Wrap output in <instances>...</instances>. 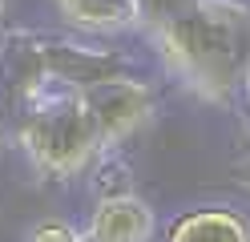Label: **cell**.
Listing matches in <instances>:
<instances>
[{
	"mask_svg": "<svg viewBox=\"0 0 250 242\" xmlns=\"http://www.w3.org/2000/svg\"><path fill=\"white\" fill-rule=\"evenodd\" d=\"M61 21L89 37H113V32L142 28V0H53Z\"/></svg>",
	"mask_w": 250,
	"mask_h": 242,
	"instance_id": "obj_5",
	"label": "cell"
},
{
	"mask_svg": "<svg viewBox=\"0 0 250 242\" xmlns=\"http://www.w3.org/2000/svg\"><path fill=\"white\" fill-rule=\"evenodd\" d=\"M17 141L44 177H77L101 161L77 93L41 89L17 109Z\"/></svg>",
	"mask_w": 250,
	"mask_h": 242,
	"instance_id": "obj_2",
	"label": "cell"
},
{
	"mask_svg": "<svg viewBox=\"0 0 250 242\" xmlns=\"http://www.w3.org/2000/svg\"><path fill=\"white\" fill-rule=\"evenodd\" d=\"M242 97H246V117H250V61H246V69H242Z\"/></svg>",
	"mask_w": 250,
	"mask_h": 242,
	"instance_id": "obj_9",
	"label": "cell"
},
{
	"mask_svg": "<svg viewBox=\"0 0 250 242\" xmlns=\"http://www.w3.org/2000/svg\"><path fill=\"white\" fill-rule=\"evenodd\" d=\"M28 242H85V234L73 222H41V226H33Z\"/></svg>",
	"mask_w": 250,
	"mask_h": 242,
	"instance_id": "obj_7",
	"label": "cell"
},
{
	"mask_svg": "<svg viewBox=\"0 0 250 242\" xmlns=\"http://www.w3.org/2000/svg\"><path fill=\"white\" fill-rule=\"evenodd\" d=\"M81 234H85V242H153L158 214H153V206L146 198L117 190V194L97 198Z\"/></svg>",
	"mask_w": 250,
	"mask_h": 242,
	"instance_id": "obj_4",
	"label": "cell"
},
{
	"mask_svg": "<svg viewBox=\"0 0 250 242\" xmlns=\"http://www.w3.org/2000/svg\"><path fill=\"white\" fill-rule=\"evenodd\" d=\"M166 242H250V218L230 206H198L169 226Z\"/></svg>",
	"mask_w": 250,
	"mask_h": 242,
	"instance_id": "obj_6",
	"label": "cell"
},
{
	"mask_svg": "<svg viewBox=\"0 0 250 242\" xmlns=\"http://www.w3.org/2000/svg\"><path fill=\"white\" fill-rule=\"evenodd\" d=\"M234 177H238V182H242V186L250 190V157H242V161H238V170H234Z\"/></svg>",
	"mask_w": 250,
	"mask_h": 242,
	"instance_id": "obj_8",
	"label": "cell"
},
{
	"mask_svg": "<svg viewBox=\"0 0 250 242\" xmlns=\"http://www.w3.org/2000/svg\"><path fill=\"white\" fill-rule=\"evenodd\" d=\"M142 28L162 65L210 105L238 97L250 61V4L242 0H142Z\"/></svg>",
	"mask_w": 250,
	"mask_h": 242,
	"instance_id": "obj_1",
	"label": "cell"
},
{
	"mask_svg": "<svg viewBox=\"0 0 250 242\" xmlns=\"http://www.w3.org/2000/svg\"><path fill=\"white\" fill-rule=\"evenodd\" d=\"M0 32H4V4H0Z\"/></svg>",
	"mask_w": 250,
	"mask_h": 242,
	"instance_id": "obj_10",
	"label": "cell"
},
{
	"mask_svg": "<svg viewBox=\"0 0 250 242\" xmlns=\"http://www.w3.org/2000/svg\"><path fill=\"white\" fill-rule=\"evenodd\" d=\"M85 121L93 129L97 154H113L117 145H125L133 133H142L153 117V89L142 77H109L101 85H89L77 93Z\"/></svg>",
	"mask_w": 250,
	"mask_h": 242,
	"instance_id": "obj_3",
	"label": "cell"
}]
</instances>
